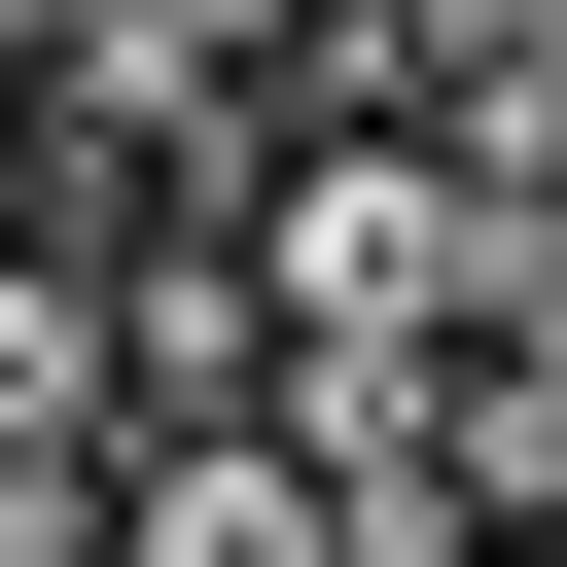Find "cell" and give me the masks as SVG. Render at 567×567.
Here are the masks:
<instances>
[{"mask_svg": "<svg viewBox=\"0 0 567 567\" xmlns=\"http://www.w3.org/2000/svg\"><path fill=\"white\" fill-rule=\"evenodd\" d=\"M71 532H106V567H354V496H319L248 390H213V425H106V461H71Z\"/></svg>", "mask_w": 567, "mask_h": 567, "instance_id": "cell-1", "label": "cell"}, {"mask_svg": "<svg viewBox=\"0 0 567 567\" xmlns=\"http://www.w3.org/2000/svg\"><path fill=\"white\" fill-rule=\"evenodd\" d=\"M106 425H142V390H106V284H71V213H35V248H0V496H71Z\"/></svg>", "mask_w": 567, "mask_h": 567, "instance_id": "cell-2", "label": "cell"}, {"mask_svg": "<svg viewBox=\"0 0 567 567\" xmlns=\"http://www.w3.org/2000/svg\"><path fill=\"white\" fill-rule=\"evenodd\" d=\"M0 567H71V496H0Z\"/></svg>", "mask_w": 567, "mask_h": 567, "instance_id": "cell-3", "label": "cell"}, {"mask_svg": "<svg viewBox=\"0 0 567 567\" xmlns=\"http://www.w3.org/2000/svg\"><path fill=\"white\" fill-rule=\"evenodd\" d=\"M0 248H35V106H0Z\"/></svg>", "mask_w": 567, "mask_h": 567, "instance_id": "cell-4", "label": "cell"}]
</instances>
